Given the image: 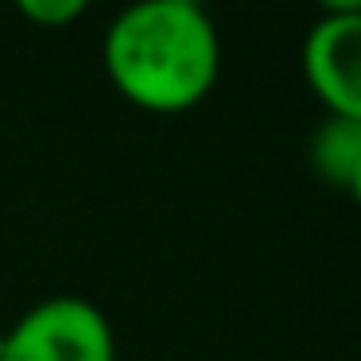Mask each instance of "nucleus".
I'll use <instances>...</instances> for the list:
<instances>
[{"label": "nucleus", "mask_w": 361, "mask_h": 361, "mask_svg": "<svg viewBox=\"0 0 361 361\" xmlns=\"http://www.w3.org/2000/svg\"><path fill=\"white\" fill-rule=\"evenodd\" d=\"M326 16H345V12H361V0H319Z\"/></svg>", "instance_id": "nucleus-6"}, {"label": "nucleus", "mask_w": 361, "mask_h": 361, "mask_svg": "<svg viewBox=\"0 0 361 361\" xmlns=\"http://www.w3.org/2000/svg\"><path fill=\"white\" fill-rule=\"evenodd\" d=\"M345 190H350V195H353V202L361 206V164H357V171L350 175V183H345Z\"/></svg>", "instance_id": "nucleus-7"}, {"label": "nucleus", "mask_w": 361, "mask_h": 361, "mask_svg": "<svg viewBox=\"0 0 361 361\" xmlns=\"http://www.w3.org/2000/svg\"><path fill=\"white\" fill-rule=\"evenodd\" d=\"M303 74L330 117L361 121V12L322 16L307 32Z\"/></svg>", "instance_id": "nucleus-3"}, {"label": "nucleus", "mask_w": 361, "mask_h": 361, "mask_svg": "<svg viewBox=\"0 0 361 361\" xmlns=\"http://www.w3.org/2000/svg\"><path fill=\"white\" fill-rule=\"evenodd\" d=\"M109 82L128 105L175 117L206 102L221 71V39L202 4L133 0L102 43Z\"/></svg>", "instance_id": "nucleus-1"}, {"label": "nucleus", "mask_w": 361, "mask_h": 361, "mask_svg": "<svg viewBox=\"0 0 361 361\" xmlns=\"http://www.w3.org/2000/svg\"><path fill=\"white\" fill-rule=\"evenodd\" d=\"M4 361H117V338L97 303L51 295L12 322Z\"/></svg>", "instance_id": "nucleus-2"}, {"label": "nucleus", "mask_w": 361, "mask_h": 361, "mask_svg": "<svg viewBox=\"0 0 361 361\" xmlns=\"http://www.w3.org/2000/svg\"><path fill=\"white\" fill-rule=\"evenodd\" d=\"M0 361H4V334H0Z\"/></svg>", "instance_id": "nucleus-8"}, {"label": "nucleus", "mask_w": 361, "mask_h": 361, "mask_svg": "<svg viewBox=\"0 0 361 361\" xmlns=\"http://www.w3.org/2000/svg\"><path fill=\"white\" fill-rule=\"evenodd\" d=\"M16 12L35 27H66L86 16L90 0H12Z\"/></svg>", "instance_id": "nucleus-5"}, {"label": "nucleus", "mask_w": 361, "mask_h": 361, "mask_svg": "<svg viewBox=\"0 0 361 361\" xmlns=\"http://www.w3.org/2000/svg\"><path fill=\"white\" fill-rule=\"evenodd\" d=\"M187 4H202V0H187Z\"/></svg>", "instance_id": "nucleus-9"}, {"label": "nucleus", "mask_w": 361, "mask_h": 361, "mask_svg": "<svg viewBox=\"0 0 361 361\" xmlns=\"http://www.w3.org/2000/svg\"><path fill=\"white\" fill-rule=\"evenodd\" d=\"M311 164L334 187H345L361 164V121L326 117L311 136Z\"/></svg>", "instance_id": "nucleus-4"}]
</instances>
